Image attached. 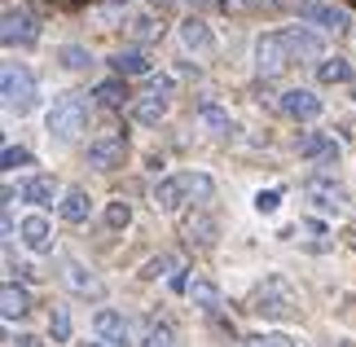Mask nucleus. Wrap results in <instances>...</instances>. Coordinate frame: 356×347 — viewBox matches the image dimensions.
I'll list each match as a JSON object with an SVG mask.
<instances>
[{
	"instance_id": "13",
	"label": "nucleus",
	"mask_w": 356,
	"mask_h": 347,
	"mask_svg": "<svg viewBox=\"0 0 356 347\" xmlns=\"http://www.w3.org/2000/svg\"><path fill=\"white\" fill-rule=\"evenodd\" d=\"M58 211H62V220H71V225H84V220L92 216V198H88V189H66V193H62V202H58Z\"/></svg>"
},
{
	"instance_id": "18",
	"label": "nucleus",
	"mask_w": 356,
	"mask_h": 347,
	"mask_svg": "<svg viewBox=\"0 0 356 347\" xmlns=\"http://www.w3.org/2000/svg\"><path fill=\"white\" fill-rule=\"evenodd\" d=\"M22 198L35 202V207H53V198H58V180L53 176H31L22 185Z\"/></svg>"
},
{
	"instance_id": "35",
	"label": "nucleus",
	"mask_w": 356,
	"mask_h": 347,
	"mask_svg": "<svg viewBox=\"0 0 356 347\" xmlns=\"http://www.w3.org/2000/svg\"><path fill=\"white\" fill-rule=\"evenodd\" d=\"M9 347H40L31 334H18V339H9Z\"/></svg>"
},
{
	"instance_id": "31",
	"label": "nucleus",
	"mask_w": 356,
	"mask_h": 347,
	"mask_svg": "<svg viewBox=\"0 0 356 347\" xmlns=\"http://www.w3.org/2000/svg\"><path fill=\"white\" fill-rule=\"evenodd\" d=\"M88 62H92L88 49H79V45H66V49H62V66H66V71H84Z\"/></svg>"
},
{
	"instance_id": "10",
	"label": "nucleus",
	"mask_w": 356,
	"mask_h": 347,
	"mask_svg": "<svg viewBox=\"0 0 356 347\" xmlns=\"http://www.w3.org/2000/svg\"><path fill=\"white\" fill-rule=\"evenodd\" d=\"M299 18L317 22V26H325V31H348V13L325 5V0H304V5H299Z\"/></svg>"
},
{
	"instance_id": "12",
	"label": "nucleus",
	"mask_w": 356,
	"mask_h": 347,
	"mask_svg": "<svg viewBox=\"0 0 356 347\" xmlns=\"http://www.w3.org/2000/svg\"><path fill=\"white\" fill-rule=\"evenodd\" d=\"M181 45L189 53H211L216 49V35H211V26L202 22V18H185L181 22Z\"/></svg>"
},
{
	"instance_id": "27",
	"label": "nucleus",
	"mask_w": 356,
	"mask_h": 347,
	"mask_svg": "<svg viewBox=\"0 0 356 347\" xmlns=\"http://www.w3.org/2000/svg\"><path fill=\"white\" fill-rule=\"evenodd\" d=\"M136 347H172V330L163 325V321H149L145 334L136 339Z\"/></svg>"
},
{
	"instance_id": "33",
	"label": "nucleus",
	"mask_w": 356,
	"mask_h": 347,
	"mask_svg": "<svg viewBox=\"0 0 356 347\" xmlns=\"http://www.w3.org/2000/svg\"><path fill=\"white\" fill-rule=\"evenodd\" d=\"M172 268H176V255H159V259L145 264V277H163V273H172Z\"/></svg>"
},
{
	"instance_id": "11",
	"label": "nucleus",
	"mask_w": 356,
	"mask_h": 347,
	"mask_svg": "<svg viewBox=\"0 0 356 347\" xmlns=\"http://www.w3.org/2000/svg\"><path fill=\"white\" fill-rule=\"evenodd\" d=\"M88 163L102 168V172L119 168V163H123V132H111V136H102V141H92L88 145Z\"/></svg>"
},
{
	"instance_id": "5",
	"label": "nucleus",
	"mask_w": 356,
	"mask_h": 347,
	"mask_svg": "<svg viewBox=\"0 0 356 347\" xmlns=\"http://www.w3.org/2000/svg\"><path fill=\"white\" fill-rule=\"evenodd\" d=\"M291 62H295V53L286 45V31H268V35L255 40V71L264 79H277Z\"/></svg>"
},
{
	"instance_id": "34",
	"label": "nucleus",
	"mask_w": 356,
	"mask_h": 347,
	"mask_svg": "<svg viewBox=\"0 0 356 347\" xmlns=\"http://www.w3.org/2000/svg\"><path fill=\"white\" fill-rule=\"evenodd\" d=\"M277 202H282V193H277V189H268V193H259V198H255V207H259L264 216H268V211H277Z\"/></svg>"
},
{
	"instance_id": "39",
	"label": "nucleus",
	"mask_w": 356,
	"mask_h": 347,
	"mask_svg": "<svg viewBox=\"0 0 356 347\" xmlns=\"http://www.w3.org/2000/svg\"><path fill=\"white\" fill-rule=\"evenodd\" d=\"M352 246H356V233H352Z\"/></svg>"
},
{
	"instance_id": "30",
	"label": "nucleus",
	"mask_w": 356,
	"mask_h": 347,
	"mask_svg": "<svg viewBox=\"0 0 356 347\" xmlns=\"http://www.w3.org/2000/svg\"><path fill=\"white\" fill-rule=\"evenodd\" d=\"M49 330H53V343H66V339H71V316H66V308H53Z\"/></svg>"
},
{
	"instance_id": "25",
	"label": "nucleus",
	"mask_w": 356,
	"mask_h": 347,
	"mask_svg": "<svg viewBox=\"0 0 356 347\" xmlns=\"http://www.w3.org/2000/svg\"><path fill=\"white\" fill-rule=\"evenodd\" d=\"M66 277H71V286L79 290V295H102V282L92 273H84L79 264H66Z\"/></svg>"
},
{
	"instance_id": "38",
	"label": "nucleus",
	"mask_w": 356,
	"mask_h": 347,
	"mask_svg": "<svg viewBox=\"0 0 356 347\" xmlns=\"http://www.w3.org/2000/svg\"><path fill=\"white\" fill-rule=\"evenodd\" d=\"M106 5H123V0H106Z\"/></svg>"
},
{
	"instance_id": "24",
	"label": "nucleus",
	"mask_w": 356,
	"mask_h": 347,
	"mask_svg": "<svg viewBox=\"0 0 356 347\" xmlns=\"http://www.w3.org/2000/svg\"><path fill=\"white\" fill-rule=\"evenodd\" d=\"M317 75H321V84H348V79H352V66L343 58H325L317 66Z\"/></svg>"
},
{
	"instance_id": "16",
	"label": "nucleus",
	"mask_w": 356,
	"mask_h": 347,
	"mask_svg": "<svg viewBox=\"0 0 356 347\" xmlns=\"http://www.w3.org/2000/svg\"><path fill=\"white\" fill-rule=\"evenodd\" d=\"M22 242L31 246V251H53V229L44 216H26L22 220Z\"/></svg>"
},
{
	"instance_id": "28",
	"label": "nucleus",
	"mask_w": 356,
	"mask_h": 347,
	"mask_svg": "<svg viewBox=\"0 0 356 347\" xmlns=\"http://www.w3.org/2000/svg\"><path fill=\"white\" fill-rule=\"evenodd\" d=\"M132 225V207L128 202H111V207H106V229H128Z\"/></svg>"
},
{
	"instance_id": "14",
	"label": "nucleus",
	"mask_w": 356,
	"mask_h": 347,
	"mask_svg": "<svg viewBox=\"0 0 356 347\" xmlns=\"http://www.w3.org/2000/svg\"><path fill=\"white\" fill-rule=\"evenodd\" d=\"M286 45H291L295 62H312V58H321V35L304 31V26H291V31H286Z\"/></svg>"
},
{
	"instance_id": "3",
	"label": "nucleus",
	"mask_w": 356,
	"mask_h": 347,
	"mask_svg": "<svg viewBox=\"0 0 356 347\" xmlns=\"http://www.w3.org/2000/svg\"><path fill=\"white\" fill-rule=\"evenodd\" d=\"M0 92H5V106L13 115H31L40 92H35V75L26 71L18 62H5V71H0Z\"/></svg>"
},
{
	"instance_id": "17",
	"label": "nucleus",
	"mask_w": 356,
	"mask_h": 347,
	"mask_svg": "<svg viewBox=\"0 0 356 347\" xmlns=\"http://www.w3.org/2000/svg\"><path fill=\"white\" fill-rule=\"evenodd\" d=\"M163 115H168V97H159V92H145L141 102L132 106V119H136V123H145V128H154Z\"/></svg>"
},
{
	"instance_id": "15",
	"label": "nucleus",
	"mask_w": 356,
	"mask_h": 347,
	"mask_svg": "<svg viewBox=\"0 0 356 347\" xmlns=\"http://www.w3.org/2000/svg\"><path fill=\"white\" fill-rule=\"evenodd\" d=\"M308 193H312V202L325 207V211H348V193L330 185V180H308Z\"/></svg>"
},
{
	"instance_id": "9",
	"label": "nucleus",
	"mask_w": 356,
	"mask_h": 347,
	"mask_svg": "<svg viewBox=\"0 0 356 347\" xmlns=\"http://www.w3.org/2000/svg\"><path fill=\"white\" fill-rule=\"evenodd\" d=\"M299 154H304L308 163L330 168V163H339V141L325 136V132H304V136H299Z\"/></svg>"
},
{
	"instance_id": "37",
	"label": "nucleus",
	"mask_w": 356,
	"mask_h": 347,
	"mask_svg": "<svg viewBox=\"0 0 356 347\" xmlns=\"http://www.w3.org/2000/svg\"><path fill=\"white\" fill-rule=\"evenodd\" d=\"M84 347H111V343H92V339H88V343H84Z\"/></svg>"
},
{
	"instance_id": "7",
	"label": "nucleus",
	"mask_w": 356,
	"mask_h": 347,
	"mask_svg": "<svg viewBox=\"0 0 356 347\" xmlns=\"http://www.w3.org/2000/svg\"><path fill=\"white\" fill-rule=\"evenodd\" d=\"M92 334L102 343H111V347H123V343H132V321L123 312H115V308H102L92 316Z\"/></svg>"
},
{
	"instance_id": "36",
	"label": "nucleus",
	"mask_w": 356,
	"mask_h": 347,
	"mask_svg": "<svg viewBox=\"0 0 356 347\" xmlns=\"http://www.w3.org/2000/svg\"><path fill=\"white\" fill-rule=\"evenodd\" d=\"M220 5H229V9H251L255 0H220Z\"/></svg>"
},
{
	"instance_id": "32",
	"label": "nucleus",
	"mask_w": 356,
	"mask_h": 347,
	"mask_svg": "<svg viewBox=\"0 0 356 347\" xmlns=\"http://www.w3.org/2000/svg\"><path fill=\"white\" fill-rule=\"evenodd\" d=\"M31 163V154H26L22 145H5V154H0V168L5 172H13V168H26Z\"/></svg>"
},
{
	"instance_id": "1",
	"label": "nucleus",
	"mask_w": 356,
	"mask_h": 347,
	"mask_svg": "<svg viewBox=\"0 0 356 347\" xmlns=\"http://www.w3.org/2000/svg\"><path fill=\"white\" fill-rule=\"evenodd\" d=\"M216 193L211 185V176H202V172H181V176H168V180H159L154 193H149V202L159 207V211H181L185 198H194V202H207Z\"/></svg>"
},
{
	"instance_id": "26",
	"label": "nucleus",
	"mask_w": 356,
	"mask_h": 347,
	"mask_svg": "<svg viewBox=\"0 0 356 347\" xmlns=\"http://www.w3.org/2000/svg\"><path fill=\"white\" fill-rule=\"evenodd\" d=\"M185 238H189V242L198 238L202 246H211V242H216V220H211V216H198V220H189V225H185Z\"/></svg>"
},
{
	"instance_id": "22",
	"label": "nucleus",
	"mask_w": 356,
	"mask_h": 347,
	"mask_svg": "<svg viewBox=\"0 0 356 347\" xmlns=\"http://www.w3.org/2000/svg\"><path fill=\"white\" fill-rule=\"evenodd\" d=\"M0 308H5V321H13V316H22L26 308H31V295H26L22 286L5 282V303H0Z\"/></svg>"
},
{
	"instance_id": "4",
	"label": "nucleus",
	"mask_w": 356,
	"mask_h": 347,
	"mask_svg": "<svg viewBox=\"0 0 356 347\" xmlns=\"http://www.w3.org/2000/svg\"><path fill=\"white\" fill-rule=\"evenodd\" d=\"M295 290L286 277H268L264 286H255V295H251V312L259 316H295Z\"/></svg>"
},
{
	"instance_id": "21",
	"label": "nucleus",
	"mask_w": 356,
	"mask_h": 347,
	"mask_svg": "<svg viewBox=\"0 0 356 347\" xmlns=\"http://www.w3.org/2000/svg\"><path fill=\"white\" fill-rule=\"evenodd\" d=\"M189 299H194L202 312H216V308H220V290H216L211 282H202V277L189 282Z\"/></svg>"
},
{
	"instance_id": "19",
	"label": "nucleus",
	"mask_w": 356,
	"mask_h": 347,
	"mask_svg": "<svg viewBox=\"0 0 356 347\" xmlns=\"http://www.w3.org/2000/svg\"><path fill=\"white\" fill-rule=\"evenodd\" d=\"M111 66H115V75H145L149 71V58H145L141 49H123V53L111 58Z\"/></svg>"
},
{
	"instance_id": "23",
	"label": "nucleus",
	"mask_w": 356,
	"mask_h": 347,
	"mask_svg": "<svg viewBox=\"0 0 356 347\" xmlns=\"http://www.w3.org/2000/svg\"><path fill=\"white\" fill-rule=\"evenodd\" d=\"M92 97H97L106 110H123V102H128V88H123L119 79H106V84L92 88Z\"/></svg>"
},
{
	"instance_id": "20",
	"label": "nucleus",
	"mask_w": 356,
	"mask_h": 347,
	"mask_svg": "<svg viewBox=\"0 0 356 347\" xmlns=\"http://www.w3.org/2000/svg\"><path fill=\"white\" fill-rule=\"evenodd\" d=\"M198 123H202V128H207V132H216V136L234 132V119H229L220 106H211V102H202V106H198Z\"/></svg>"
},
{
	"instance_id": "6",
	"label": "nucleus",
	"mask_w": 356,
	"mask_h": 347,
	"mask_svg": "<svg viewBox=\"0 0 356 347\" xmlns=\"http://www.w3.org/2000/svg\"><path fill=\"white\" fill-rule=\"evenodd\" d=\"M0 40L9 49H31L40 40V18L31 9H5V22H0Z\"/></svg>"
},
{
	"instance_id": "8",
	"label": "nucleus",
	"mask_w": 356,
	"mask_h": 347,
	"mask_svg": "<svg viewBox=\"0 0 356 347\" xmlns=\"http://www.w3.org/2000/svg\"><path fill=\"white\" fill-rule=\"evenodd\" d=\"M282 115H291L299 123H308V119H317L321 115V97L317 92H308V88H286L282 92Z\"/></svg>"
},
{
	"instance_id": "29",
	"label": "nucleus",
	"mask_w": 356,
	"mask_h": 347,
	"mask_svg": "<svg viewBox=\"0 0 356 347\" xmlns=\"http://www.w3.org/2000/svg\"><path fill=\"white\" fill-rule=\"evenodd\" d=\"M238 347H295L291 334H251V339H238Z\"/></svg>"
},
{
	"instance_id": "2",
	"label": "nucleus",
	"mask_w": 356,
	"mask_h": 347,
	"mask_svg": "<svg viewBox=\"0 0 356 347\" xmlns=\"http://www.w3.org/2000/svg\"><path fill=\"white\" fill-rule=\"evenodd\" d=\"M44 128H49L53 141H75V136L88 128V97L84 92H62L58 102L49 106Z\"/></svg>"
}]
</instances>
